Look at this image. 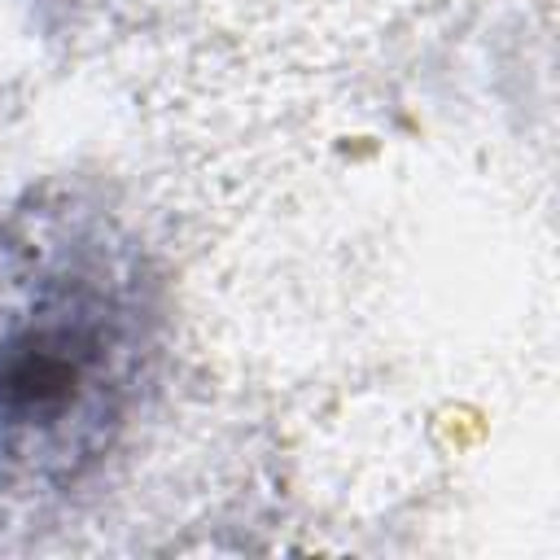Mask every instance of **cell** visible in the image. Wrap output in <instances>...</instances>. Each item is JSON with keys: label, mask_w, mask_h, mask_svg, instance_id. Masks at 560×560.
<instances>
[{"label": "cell", "mask_w": 560, "mask_h": 560, "mask_svg": "<svg viewBox=\"0 0 560 560\" xmlns=\"http://www.w3.org/2000/svg\"><path fill=\"white\" fill-rule=\"evenodd\" d=\"M153 311L109 254L52 262L0 319V472L44 486L83 477L127 424Z\"/></svg>", "instance_id": "1"}]
</instances>
